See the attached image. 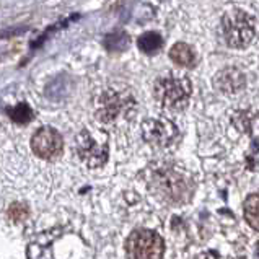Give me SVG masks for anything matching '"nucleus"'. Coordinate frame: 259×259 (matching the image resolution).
<instances>
[{
	"label": "nucleus",
	"mask_w": 259,
	"mask_h": 259,
	"mask_svg": "<svg viewBox=\"0 0 259 259\" xmlns=\"http://www.w3.org/2000/svg\"><path fill=\"white\" fill-rule=\"evenodd\" d=\"M137 101L127 87H109L103 90L96 103V119L105 125H119L136 116Z\"/></svg>",
	"instance_id": "f257e3e1"
},
{
	"label": "nucleus",
	"mask_w": 259,
	"mask_h": 259,
	"mask_svg": "<svg viewBox=\"0 0 259 259\" xmlns=\"http://www.w3.org/2000/svg\"><path fill=\"white\" fill-rule=\"evenodd\" d=\"M192 83L188 75L168 72L157 78L153 85V98L165 111H181L188 106Z\"/></svg>",
	"instance_id": "f03ea898"
},
{
	"label": "nucleus",
	"mask_w": 259,
	"mask_h": 259,
	"mask_svg": "<svg viewBox=\"0 0 259 259\" xmlns=\"http://www.w3.org/2000/svg\"><path fill=\"white\" fill-rule=\"evenodd\" d=\"M222 36L227 46L243 49L251 44L257 31V20L251 13L241 9L228 10L222 18Z\"/></svg>",
	"instance_id": "7ed1b4c3"
},
{
	"label": "nucleus",
	"mask_w": 259,
	"mask_h": 259,
	"mask_svg": "<svg viewBox=\"0 0 259 259\" xmlns=\"http://www.w3.org/2000/svg\"><path fill=\"white\" fill-rule=\"evenodd\" d=\"M75 152L88 168H101L109 155L108 134L103 129H82L75 137Z\"/></svg>",
	"instance_id": "20e7f679"
},
{
	"label": "nucleus",
	"mask_w": 259,
	"mask_h": 259,
	"mask_svg": "<svg viewBox=\"0 0 259 259\" xmlns=\"http://www.w3.org/2000/svg\"><path fill=\"white\" fill-rule=\"evenodd\" d=\"M125 253L129 259H161L165 253V243L153 230L137 228L125 241Z\"/></svg>",
	"instance_id": "39448f33"
},
{
	"label": "nucleus",
	"mask_w": 259,
	"mask_h": 259,
	"mask_svg": "<svg viewBox=\"0 0 259 259\" xmlns=\"http://www.w3.org/2000/svg\"><path fill=\"white\" fill-rule=\"evenodd\" d=\"M31 149L42 160H56L64 150V140L54 127H41L31 137Z\"/></svg>",
	"instance_id": "423d86ee"
},
{
	"label": "nucleus",
	"mask_w": 259,
	"mask_h": 259,
	"mask_svg": "<svg viewBox=\"0 0 259 259\" xmlns=\"http://www.w3.org/2000/svg\"><path fill=\"white\" fill-rule=\"evenodd\" d=\"M142 137L153 147H168L178 137V129L168 119H147L142 124Z\"/></svg>",
	"instance_id": "0eeeda50"
},
{
	"label": "nucleus",
	"mask_w": 259,
	"mask_h": 259,
	"mask_svg": "<svg viewBox=\"0 0 259 259\" xmlns=\"http://www.w3.org/2000/svg\"><path fill=\"white\" fill-rule=\"evenodd\" d=\"M157 188L160 191V196H165L166 201H178L184 202L186 199L183 196L186 194L188 197L191 196V186L183 181V178L180 175H176L173 171L165 173L163 176L157 178Z\"/></svg>",
	"instance_id": "6e6552de"
},
{
	"label": "nucleus",
	"mask_w": 259,
	"mask_h": 259,
	"mask_svg": "<svg viewBox=\"0 0 259 259\" xmlns=\"http://www.w3.org/2000/svg\"><path fill=\"white\" fill-rule=\"evenodd\" d=\"M213 85H215V88L222 93L233 95V93L241 92L243 88H245L246 77L240 69L228 67V69H224L217 73L215 80H213Z\"/></svg>",
	"instance_id": "1a4fd4ad"
},
{
	"label": "nucleus",
	"mask_w": 259,
	"mask_h": 259,
	"mask_svg": "<svg viewBox=\"0 0 259 259\" xmlns=\"http://www.w3.org/2000/svg\"><path fill=\"white\" fill-rule=\"evenodd\" d=\"M169 59H171V62L176 64L178 67L183 69H191L196 65V53L186 42H176L169 49Z\"/></svg>",
	"instance_id": "9d476101"
},
{
	"label": "nucleus",
	"mask_w": 259,
	"mask_h": 259,
	"mask_svg": "<svg viewBox=\"0 0 259 259\" xmlns=\"http://www.w3.org/2000/svg\"><path fill=\"white\" fill-rule=\"evenodd\" d=\"M139 44V49L142 51L144 54H157L160 53V49L163 48V38L160 36V33H155V31H147L139 38L137 41Z\"/></svg>",
	"instance_id": "9b49d317"
},
{
	"label": "nucleus",
	"mask_w": 259,
	"mask_h": 259,
	"mask_svg": "<svg viewBox=\"0 0 259 259\" xmlns=\"http://www.w3.org/2000/svg\"><path fill=\"white\" fill-rule=\"evenodd\" d=\"M103 46H105L106 51H109V53H124V51L131 46V39L125 33L114 31V33H109L105 36Z\"/></svg>",
	"instance_id": "f8f14e48"
},
{
	"label": "nucleus",
	"mask_w": 259,
	"mask_h": 259,
	"mask_svg": "<svg viewBox=\"0 0 259 259\" xmlns=\"http://www.w3.org/2000/svg\"><path fill=\"white\" fill-rule=\"evenodd\" d=\"M245 219L246 222L259 232V192L251 194L245 201Z\"/></svg>",
	"instance_id": "ddd939ff"
},
{
	"label": "nucleus",
	"mask_w": 259,
	"mask_h": 259,
	"mask_svg": "<svg viewBox=\"0 0 259 259\" xmlns=\"http://www.w3.org/2000/svg\"><path fill=\"white\" fill-rule=\"evenodd\" d=\"M9 113H10V119H13L15 122H20V124L31 121V117H33V111L26 103H20V105L13 106Z\"/></svg>",
	"instance_id": "4468645a"
},
{
	"label": "nucleus",
	"mask_w": 259,
	"mask_h": 259,
	"mask_svg": "<svg viewBox=\"0 0 259 259\" xmlns=\"http://www.w3.org/2000/svg\"><path fill=\"white\" fill-rule=\"evenodd\" d=\"M9 215H10V219H13L15 222L25 220V219L28 217V209H26V205H23V204H13V205H10Z\"/></svg>",
	"instance_id": "2eb2a0df"
}]
</instances>
